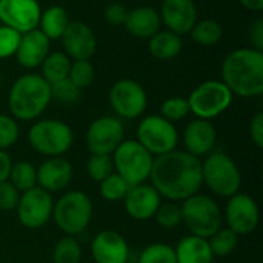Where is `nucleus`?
Segmentation results:
<instances>
[{
	"label": "nucleus",
	"instance_id": "9d476101",
	"mask_svg": "<svg viewBox=\"0 0 263 263\" xmlns=\"http://www.w3.org/2000/svg\"><path fill=\"white\" fill-rule=\"evenodd\" d=\"M136 136V140L153 157H159L177 149L179 131L176 125L159 114L143 117L137 126Z\"/></svg>",
	"mask_w": 263,
	"mask_h": 263
},
{
	"label": "nucleus",
	"instance_id": "39448f33",
	"mask_svg": "<svg viewBox=\"0 0 263 263\" xmlns=\"http://www.w3.org/2000/svg\"><path fill=\"white\" fill-rule=\"evenodd\" d=\"M180 210L182 223L191 236L210 239L223 227V213L211 196L197 193L180 202Z\"/></svg>",
	"mask_w": 263,
	"mask_h": 263
},
{
	"label": "nucleus",
	"instance_id": "ddd939ff",
	"mask_svg": "<svg viewBox=\"0 0 263 263\" xmlns=\"http://www.w3.org/2000/svg\"><path fill=\"white\" fill-rule=\"evenodd\" d=\"M54 199L48 191L34 186L20 194L18 205L15 208L18 222L26 230H40L52 217Z\"/></svg>",
	"mask_w": 263,
	"mask_h": 263
},
{
	"label": "nucleus",
	"instance_id": "1a4fd4ad",
	"mask_svg": "<svg viewBox=\"0 0 263 263\" xmlns=\"http://www.w3.org/2000/svg\"><path fill=\"white\" fill-rule=\"evenodd\" d=\"M233 99V92L222 80H205L191 91L186 100L196 119L213 120L231 106Z\"/></svg>",
	"mask_w": 263,
	"mask_h": 263
},
{
	"label": "nucleus",
	"instance_id": "f8f14e48",
	"mask_svg": "<svg viewBox=\"0 0 263 263\" xmlns=\"http://www.w3.org/2000/svg\"><path fill=\"white\" fill-rule=\"evenodd\" d=\"M125 140V128L119 117L102 116L91 122L86 129L85 142L91 154L111 156Z\"/></svg>",
	"mask_w": 263,
	"mask_h": 263
},
{
	"label": "nucleus",
	"instance_id": "6ab92c4d",
	"mask_svg": "<svg viewBox=\"0 0 263 263\" xmlns=\"http://www.w3.org/2000/svg\"><path fill=\"white\" fill-rule=\"evenodd\" d=\"M91 256L96 263H126L129 247L120 233L103 230L91 240Z\"/></svg>",
	"mask_w": 263,
	"mask_h": 263
},
{
	"label": "nucleus",
	"instance_id": "dca6fc26",
	"mask_svg": "<svg viewBox=\"0 0 263 263\" xmlns=\"http://www.w3.org/2000/svg\"><path fill=\"white\" fill-rule=\"evenodd\" d=\"M63 52L71 60H89L97 51V37L92 28L80 20L69 22L60 37Z\"/></svg>",
	"mask_w": 263,
	"mask_h": 263
},
{
	"label": "nucleus",
	"instance_id": "4be33fe9",
	"mask_svg": "<svg viewBox=\"0 0 263 263\" xmlns=\"http://www.w3.org/2000/svg\"><path fill=\"white\" fill-rule=\"evenodd\" d=\"M72 165L65 157H48L37 168V186L49 194L60 193L68 188L72 180Z\"/></svg>",
	"mask_w": 263,
	"mask_h": 263
},
{
	"label": "nucleus",
	"instance_id": "aec40b11",
	"mask_svg": "<svg viewBox=\"0 0 263 263\" xmlns=\"http://www.w3.org/2000/svg\"><path fill=\"white\" fill-rule=\"evenodd\" d=\"M183 146L191 156L202 159L214 151L217 142V131L211 120L193 119L183 129Z\"/></svg>",
	"mask_w": 263,
	"mask_h": 263
},
{
	"label": "nucleus",
	"instance_id": "72a5a7b5",
	"mask_svg": "<svg viewBox=\"0 0 263 263\" xmlns=\"http://www.w3.org/2000/svg\"><path fill=\"white\" fill-rule=\"evenodd\" d=\"M96 77V68L89 60H72L68 79L82 91L88 88Z\"/></svg>",
	"mask_w": 263,
	"mask_h": 263
},
{
	"label": "nucleus",
	"instance_id": "b1692460",
	"mask_svg": "<svg viewBox=\"0 0 263 263\" xmlns=\"http://www.w3.org/2000/svg\"><path fill=\"white\" fill-rule=\"evenodd\" d=\"M177 263H213L214 256L210 250L208 239L185 236L174 247Z\"/></svg>",
	"mask_w": 263,
	"mask_h": 263
},
{
	"label": "nucleus",
	"instance_id": "f257e3e1",
	"mask_svg": "<svg viewBox=\"0 0 263 263\" xmlns=\"http://www.w3.org/2000/svg\"><path fill=\"white\" fill-rule=\"evenodd\" d=\"M148 180H151L162 199L177 203L183 202L200 193L203 186L202 160L186 151L174 149L154 157Z\"/></svg>",
	"mask_w": 263,
	"mask_h": 263
},
{
	"label": "nucleus",
	"instance_id": "412c9836",
	"mask_svg": "<svg viewBox=\"0 0 263 263\" xmlns=\"http://www.w3.org/2000/svg\"><path fill=\"white\" fill-rule=\"evenodd\" d=\"M49 46L51 40L39 28H35L20 35L14 57L17 59V63L25 69H35L40 68L45 57L51 52Z\"/></svg>",
	"mask_w": 263,
	"mask_h": 263
},
{
	"label": "nucleus",
	"instance_id": "0eeeda50",
	"mask_svg": "<svg viewBox=\"0 0 263 263\" xmlns=\"http://www.w3.org/2000/svg\"><path fill=\"white\" fill-rule=\"evenodd\" d=\"M31 148L45 157H63L74 143L71 126L57 119L35 120L28 131Z\"/></svg>",
	"mask_w": 263,
	"mask_h": 263
},
{
	"label": "nucleus",
	"instance_id": "7c9ffc66",
	"mask_svg": "<svg viewBox=\"0 0 263 263\" xmlns=\"http://www.w3.org/2000/svg\"><path fill=\"white\" fill-rule=\"evenodd\" d=\"M82 256V245L72 236H63L52 248V263H80Z\"/></svg>",
	"mask_w": 263,
	"mask_h": 263
},
{
	"label": "nucleus",
	"instance_id": "393cba45",
	"mask_svg": "<svg viewBox=\"0 0 263 263\" xmlns=\"http://www.w3.org/2000/svg\"><path fill=\"white\" fill-rule=\"evenodd\" d=\"M183 49L182 35H177L168 29H159L149 40H148V51L149 54L160 62H168L176 59Z\"/></svg>",
	"mask_w": 263,
	"mask_h": 263
},
{
	"label": "nucleus",
	"instance_id": "7ed1b4c3",
	"mask_svg": "<svg viewBox=\"0 0 263 263\" xmlns=\"http://www.w3.org/2000/svg\"><path fill=\"white\" fill-rule=\"evenodd\" d=\"M51 102V85L35 72L17 77L8 92L11 117L20 122L39 120Z\"/></svg>",
	"mask_w": 263,
	"mask_h": 263
},
{
	"label": "nucleus",
	"instance_id": "20e7f679",
	"mask_svg": "<svg viewBox=\"0 0 263 263\" xmlns=\"http://www.w3.org/2000/svg\"><path fill=\"white\" fill-rule=\"evenodd\" d=\"M94 214V205L83 191H66L54 202L52 217L57 228L65 236L77 237L83 234Z\"/></svg>",
	"mask_w": 263,
	"mask_h": 263
},
{
	"label": "nucleus",
	"instance_id": "c9c22d12",
	"mask_svg": "<svg viewBox=\"0 0 263 263\" xmlns=\"http://www.w3.org/2000/svg\"><path fill=\"white\" fill-rule=\"evenodd\" d=\"M86 173L91 180L100 183L109 174L114 173V165L111 156L106 154H91L86 162Z\"/></svg>",
	"mask_w": 263,
	"mask_h": 263
},
{
	"label": "nucleus",
	"instance_id": "cd10ccee",
	"mask_svg": "<svg viewBox=\"0 0 263 263\" xmlns=\"http://www.w3.org/2000/svg\"><path fill=\"white\" fill-rule=\"evenodd\" d=\"M190 35L200 46H214L223 37V26L214 18H202L196 22Z\"/></svg>",
	"mask_w": 263,
	"mask_h": 263
},
{
	"label": "nucleus",
	"instance_id": "de8ad7c7",
	"mask_svg": "<svg viewBox=\"0 0 263 263\" xmlns=\"http://www.w3.org/2000/svg\"><path fill=\"white\" fill-rule=\"evenodd\" d=\"M18 263H26V262H18Z\"/></svg>",
	"mask_w": 263,
	"mask_h": 263
},
{
	"label": "nucleus",
	"instance_id": "09e8293b",
	"mask_svg": "<svg viewBox=\"0 0 263 263\" xmlns=\"http://www.w3.org/2000/svg\"><path fill=\"white\" fill-rule=\"evenodd\" d=\"M202 2H206V0H202Z\"/></svg>",
	"mask_w": 263,
	"mask_h": 263
},
{
	"label": "nucleus",
	"instance_id": "f3484780",
	"mask_svg": "<svg viewBox=\"0 0 263 263\" xmlns=\"http://www.w3.org/2000/svg\"><path fill=\"white\" fill-rule=\"evenodd\" d=\"M159 15L165 28L177 35L190 34L199 20L194 0H162Z\"/></svg>",
	"mask_w": 263,
	"mask_h": 263
},
{
	"label": "nucleus",
	"instance_id": "ea45409f",
	"mask_svg": "<svg viewBox=\"0 0 263 263\" xmlns=\"http://www.w3.org/2000/svg\"><path fill=\"white\" fill-rule=\"evenodd\" d=\"M20 32L14 31L12 28H8L5 25H0V60L14 57L18 40H20Z\"/></svg>",
	"mask_w": 263,
	"mask_h": 263
},
{
	"label": "nucleus",
	"instance_id": "c03bdc74",
	"mask_svg": "<svg viewBox=\"0 0 263 263\" xmlns=\"http://www.w3.org/2000/svg\"><path fill=\"white\" fill-rule=\"evenodd\" d=\"M250 137L257 148H263V112H257L250 123Z\"/></svg>",
	"mask_w": 263,
	"mask_h": 263
},
{
	"label": "nucleus",
	"instance_id": "4468645a",
	"mask_svg": "<svg viewBox=\"0 0 263 263\" xmlns=\"http://www.w3.org/2000/svg\"><path fill=\"white\" fill-rule=\"evenodd\" d=\"M223 220L227 222V227L239 237L251 234L257 230L260 222L259 205L254 197L239 191L234 196L228 197Z\"/></svg>",
	"mask_w": 263,
	"mask_h": 263
},
{
	"label": "nucleus",
	"instance_id": "58836bf2",
	"mask_svg": "<svg viewBox=\"0 0 263 263\" xmlns=\"http://www.w3.org/2000/svg\"><path fill=\"white\" fill-rule=\"evenodd\" d=\"M20 128L14 117L0 112V149L6 151L18 140Z\"/></svg>",
	"mask_w": 263,
	"mask_h": 263
},
{
	"label": "nucleus",
	"instance_id": "2eb2a0df",
	"mask_svg": "<svg viewBox=\"0 0 263 263\" xmlns=\"http://www.w3.org/2000/svg\"><path fill=\"white\" fill-rule=\"evenodd\" d=\"M42 6L39 0H0V25L23 34L39 26Z\"/></svg>",
	"mask_w": 263,
	"mask_h": 263
},
{
	"label": "nucleus",
	"instance_id": "e433bc0d",
	"mask_svg": "<svg viewBox=\"0 0 263 263\" xmlns=\"http://www.w3.org/2000/svg\"><path fill=\"white\" fill-rule=\"evenodd\" d=\"M190 114V106H188V100L185 97H168L162 102L160 105V114L163 119L170 120V122H180L183 119H186Z\"/></svg>",
	"mask_w": 263,
	"mask_h": 263
},
{
	"label": "nucleus",
	"instance_id": "2f4dec72",
	"mask_svg": "<svg viewBox=\"0 0 263 263\" xmlns=\"http://www.w3.org/2000/svg\"><path fill=\"white\" fill-rule=\"evenodd\" d=\"M131 186L117 174L112 173L99 183V194L106 202H120L125 199Z\"/></svg>",
	"mask_w": 263,
	"mask_h": 263
},
{
	"label": "nucleus",
	"instance_id": "9b49d317",
	"mask_svg": "<svg viewBox=\"0 0 263 263\" xmlns=\"http://www.w3.org/2000/svg\"><path fill=\"white\" fill-rule=\"evenodd\" d=\"M108 102L116 117L136 120L142 117L148 106L145 88L134 79H120L112 83L108 92Z\"/></svg>",
	"mask_w": 263,
	"mask_h": 263
},
{
	"label": "nucleus",
	"instance_id": "a18cd8bd",
	"mask_svg": "<svg viewBox=\"0 0 263 263\" xmlns=\"http://www.w3.org/2000/svg\"><path fill=\"white\" fill-rule=\"evenodd\" d=\"M11 166H12V159H11V156H9L6 151L0 149V183H3V182L8 180Z\"/></svg>",
	"mask_w": 263,
	"mask_h": 263
},
{
	"label": "nucleus",
	"instance_id": "c85d7f7f",
	"mask_svg": "<svg viewBox=\"0 0 263 263\" xmlns=\"http://www.w3.org/2000/svg\"><path fill=\"white\" fill-rule=\"evenodd\" d=\"M8 182L15 186V190L22 194L34 186H37V168L28 160L12 162Z\"/></svg>",
	"mask_w": 263,
	"mask_h": 263
},
{
	"label": "nucleus",
	"instance_id": "4c0bfd02",
	"mask_svg": "<svg viewBox=\"0 0 263 263\" xmlns=\"http://www.w3.org/2000/svg\"><path fill=\"white\" fill-rule=\"evenodd\" d=\"M51 97H52V100H55L59 103L71 105L80 99V89L66 77L63 80L51 83Z\"/></svg>",
	"mask_w": 263,
	"mask_h": 263
},
{
	"label": "nucleus",
	"instance_id": "5701e85b",
	"mask_svg": "<svg viewBox=\"0 0 263 263\" xmlns=\"http://www.w3.org/2000/svg\"><path fill=\"white\" fill-rule=\"evenodd\" d=\"M160 25L162 22H160L159 11L154 9L153 6L143 5L128 9V15L123 23V28L134 39L149 40L160 29Z\"/></svg>",
	"mask_w": 263,
	"mask_h": 263
},
{
	"label": "nucleus",
	"instance_id": "f704fd0d",
	"mask_svg": "<svg viewBox=\"0 0 263 263\" xmlns=\"http://www.w3.org/2000/svg\"><path fill=\"white\" fill-rule=\"evenodd\" d=\"M154 219L157 222L159 227L165 228V230H174L182 223V210H180V203L177 202H162L160 206L157 208Z\"/></svg>",
	"mask_w": 263,
	"mask_h": 263
},
{
	"label": "nucleus",
	"instance_id": "79ce46f5",
	"mask_svg": "<svg viewBox=\"0 0 263 263\" xmlns=\"http://www.w3.org/2000/svg\"><path fill=\"white\" fill-rule=\"evenodd\" d=\"M128 15V8L123 3L114 2L106 6L105 9V20L109 26H123Z\"/></svg>",
	"mask_w": 263,
	"mask_h": 263
},
{
	"label": "nucleus",
	"instance_id": "f03ea898",
	"mask_svg": "<svg viewBox=\"0 0 263 263\" xmlns=\"http://www.w3.org/2000/svg\"><path fill=\"white\" fill-rule=\"evenodd\" d=\"M220 80L233 96L259 97L263 92V52L253 48L231 51L222 62Z\"/></svg>",
	"mask_w": 263,
	"mask_h": 263
},
{
	"label": "nucleus",
	"instance_id": "423d86ee",
	"mask_svg": "<svg viewBox=\"0 0 263 263\" xmlns=\"http://www.w3.org/2000/svg\"><path fill=\"white\" fill-rule=\"evenodd\" d=\"M202 180L210 193L225 199L239 193L242 186V174L237 163L222 151H213L205 157L202 162Z\"/></svg>",
	"mask_w": 263,
	"mask_h": 263
},
{
	"label": "nucleus",
	"instance_id": "bb28decb",
	"mask_svg": "<svg viewBox=\"0 0 263 263\" xmlns=\"http://www.w3.org/2000/svg\"><path fill=\"white\" fill-rule=\"evenodd\" d=\"M71 59L63 52V51H54L49 52L45 60L40 65V76L51 85L55 83L59 80H63L68 77L69 74V68H71Z\"/></svg>",
	"mask_w": 263,
	"mask_h": 263
},
{
	"label": "nucleus",
	"instance_id": "473e14b6",
	"mask_svg": "<svg viewBox=\"0 0 263 263\" xmlns=\"http://www.w3.org/2000/svg\"><path fill=\"white\" fill-rule=\"evenodd\" d=\"M139 263H177L174 247L168 243H151L140 253Z\"/></svg>",
	"mask_w": 263,
	"mask_h": 263
},
{
	"label": "nucleus",
	"instance_id": "a878e982",
	"mask_svg": "<svg viewBox=\"0 0 263 263\" xmlns=\"http://www.w3.org/2000/svg\"><path fill=\"white\" fill-rule=\"evenodd\" d=\"M69 15L66 9L60 5H51L42 11L39 20V29L49 39V40H60L65 29L69 25Z\"/></svg>",
	"mask_w": 263,
	"mask_h": 263
},
{
	"label": "nucleus",
	"instance_id": "8fccbe9b",
	"mask_svg": "<svg viewBox=\"0 0 263 263\" xmlns=\"http://www.w3.org/2000/svg\"><path fill=\"white\" fill-rule=\"evenodd\" d=\"M85 2H88V0H85Z\"/></svg>",
	"mask_w": 263,
	"mask_h": 263
},
{
	"label": "nucleus",
	"instance_id": "a211bd4d",
	"mask_svg": "<svg viewBox=\"0 0 263 263\" xmlns=\"http://www.w3.org/2000/svg\"><path fill=\"white\" fill-rule=\"evenodd\" d=\"M122 202L126 214L131 219L145 222L154 217L157 208L162 203V197L151 183H140L131 186Z\"/></svg>",
	"mask_w": 263,
	"mask_h": 263
},
{
	"label": "nucleus",
	"instance_id": "49530a36",
	"mask_svg": "<svg viewBox=\"0 0 263 263\" xmlns=\"http://www.w3.org/2000/svg\"><path fill=\"white\" fill-rule=\"evenodd\" d=\"M240 5L248 9V11H254V12H260L263 9V0H239Z\"/></svg>",
	"mask_w": 263,
	"mask_h": 263
},
{
	"label": "nucleus",
	"instance_id": "c756f323",
	"mask_svg": "<svg viewBox=\"0 0 263 263\" xmlns=\"http://www.w3.org/2000/svg\"><path fill=\"white\" fill-rule=\"evenodd\" d=\"M208 245L214 257H227L239 247V236L228 227H222L208 239Z\"/></svg>",
	"mask_w": 263,
	"mask_h": 263
},
{
	"label": "nucleus",
	"instance_id": "a19ab883",
	"mask_svg": "<svg viewBox=\"0 0 263 263\" xmlns=\"http://www.w3.org/2000/svg\"><path fill=\"white\" fill-rule=\"evenodd\" d=\"M20 200V193L15 190L12 183L8 180L0 183V210L2 211H12L17 208Z\"/></svg>",
	"mask_w": 263,
	"mask_h": 263
},
{
	"label": "nucleus",
	"instance_id": "37998d69",
	"mask_svg": "<svg viewBox=\"0 0 263 263\" xmlns=\"http://www.w3.org/2000/svg\"><path fill=\"white\" fill-rule=\"evenodd\" d=\"M248 40H250V48L262 51L263 52V18H256L250 28H248Z\"/></svg>",
	"mask_w": 263,
	"mask_h": 263
},
{
	"label": "nucleus",
	"instance_id": "6e6552de",
	"mask_svg": "<svg viewBox=\"0 0 263 263\" xmlns=\"http://www.w3.org/2000/svg\"><path fill=\"white\" fill-rule=\"evenodd\" d=\"M114 173H117L129 186L145 183L149 179L154 157L136 140L125 139L111 154Z\"/></svg>",
	"mask_w": 263,
	"mask_h": 263
}]
</instances>
